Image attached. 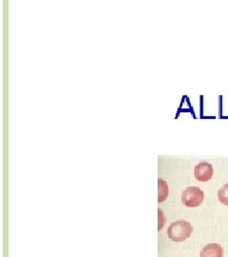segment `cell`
<instances>
[{"mask_svg":"<svg viewBox=\"0 0 228 257\" xmlns=\"http://www.w3.org/2000/svg\"><path fill=\"white\" fill-rule=\"evenodd\" d=\"M193 227L188 221L178 220L171 223L167 230L168 238L174 242H182L191 236Z\"/></svg>","mask_w":228,"mask_h":257,"instance_id":"obj_1","label":"cell"},{"mask_svg":"<svg viewBox=\"0 0 228 257\" xmlns=\"http://www.w3.org/2000/svg\"><path fill=\"white\" fill-rule=\"evenodd\" d=\"M204 200V193L198 187H188L182 194V202L188 208H196L201 206Z\"/></svg>","mask_w":228,"mask_h":257,"instance_id":"obj_2","label":"cell"},{"mask_svg":"<svg viewBox=\"0 0 228 257\" xmlns=\"http://www.w3.org/2000/svg\"><path fill=\"white\" fill-rule=\"evenodd\" d=\"M213 175H214L213 166L208 162H201L198 165L195 166L194 176L198 181L207 182L212 178Z\"/></svg>","mask_w":228,"mask_h":257,"instance_id":"obj_3","label":"cell"},{"mask_svg":"<svg viewBox=\"0 0 228 257\" xmlns=\"http://www.w3.org/2000/svg\"><path fill=\"white\" fill-rule=\"evenodd\" d=\"M200 257H223V248L216 243L207 244L201 249Z\"/></svg>","mask_w":228,"mask_h":257,"instance_id":"obj_4","label":"cell"},{"mask_svg":"<svg viewBox=\"0 0 228 257\" xmlns=\"http://www.w3.org/2000/svg\"><path fill=\"white\" fill-rule=\"evenodd\" d=\"M159 193H158V202H164L168 196V186L163 179L158 180Z\"/></svg>","mask_w":228,"mask_h":257,"instance_id":"obj_5","label":"cell"},{"mask_svg":"<svg viewBox=\"0 0 228 257\" xmlns=\"http://www.w3.org/2000/svg\"><path fill=\"white\" fill-rule=\"evenodd\" d=\"M218 199L222 205L228 206V183L223 185L218 192Z\"/></svg>","mask_w":228,"mask_h":257,"instance_id":"obj_6","label":"cell"},{"mask_svg":"<svg viewBox=\"0 0 228 257\" xmlns=\"http://www.w3.org/2000/svg\"><path fill=\"white\" fill-rule=\"evenodd\" d=\"M158 214H159V227H158V230H161L163 229V227H164V222H165V219H164V212L162 210H158Z\"/></svg>","mask_w":228,"mask_h":257,"instance_id":"obj_7","label":"cell"}]
</instances>
